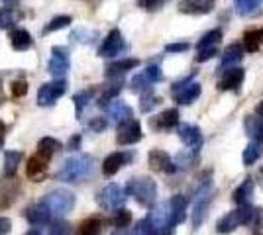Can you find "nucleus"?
Wrapping results in <instances>:
<instances>
[{"label":"nucleus","mask_w":263,"mask_h":235,"mask_svg":"<svg viewBox=\"0 0 263 235\" xmlns=\"http://www.w3.org/2000/svg\"><path fill=\"white\" fill-rule=\"evenodd\" d=\"M95 167H97L95 159L87 155V153L85 155L83 153L81 155H73L63 163L61 170L57 173V179L63 180V182H69V184H77V182L90 179L92 173H95Z\"/></svg>","instance_id":"1"},{"label":"nucleus","mask_w":263,"mask_h":235,"mask_svg":"<svg viewBox=\"0 0 263 235\" xmlns=\"http://www.w3.org/2000/svg\"><path fill=\"white\" fill-rule=\"evenodd\" d=\"M212 198H214V184L210 179V173H206L204 179L198 182L197 190H195V198H193V212H191L193 227H200L204 224Z\"/></svg>","instance_id":"2"},{"label":"nucleus","mask_w":263,"mask_h":235,"mask_svg":"<svg viewBox=\"0 0 263 235\" xmlns=\"http://www.w3.org/2000/svg\"><path fill=\"white\" fill-rule=\"evenodd\" d=\"M126 192L143 208H152L157 200V184L152 177H134L126 184Z\"/></svg>","instance_id":"3"},{"label":"nucleus","mask_w":263,"mask_h":235,"mask_svg":"<svg viewBox=\"0 0 263 235\" xmlns=\"http://www.w3.org/2000/svg\"><path fill=\"white\" fill-rule=\"evenodd\" d=\"M42 202L49 208V212H51L53 218H59V220H61L63 216L73 212L77 198H75V194H73V192L63 190V188H57V190L49 192Z\"/></svg>","instance_id":"4"},{"label":"nucleus","mask_w":263,"mask_h":235,"mask_svg":"<svg viewBox=\"0 0 263 235\" xmlns=\"http://www.w3.org/2000/svg\"><path fill=\"white\" fill-rule=\"evenodd\" d=\"M253 213V206H240L238 210H232L226 216H222L216 224V231L218 233H232L236 231L240 225H250V220H252Z\"/></svg>","instance_id":"5"},{"label":"nucleus","mask_w":263,"mask_h":235,"mask_svg":"<svg viewBox=\"0 0 263 235\" xmlns=\"http://www.w3.org/2000/svg\"><path fill=\"white\" fill-rule=\"evenodd\" d=\"M126 190L122 188L120 184L112 182V184H106L102 190L97 192V204L104 210H110V212H116L120 210L122 206L126 204Z\"/></svg>","instance_id":"6"},{"label":"nucleus","mask_w":263,"mask_h":235,"mask_svg":"<svg viewBox=\"0 0 263 235\" xmlns=\"http://www.w3.org/2000/svg\"><path fill=\"white\" fill-rule=\"evenodd\" d=\"M173 100L177 104H193V102L197 100L198 96H200V92H202V87H200V82H197L193 77L185 78V80H181V82H175L173 84Z\"/></svg>","instance_id":"7"},{"label":"nucleus","mask_w":263,"mask_h":235,"mask_svg":"<svg viewBox=\"0 0 263 235\" xmlns=\"http://www.w3.org/2000/svg\"><path fill=\"white\" fill-rule=\"evenodd\" d=\"M65 92H67V80L65 78H57V80H51V82L42 84V89L37 90L35 102H37V106L47 108V106H53L55 102L59 100Z\"/></svg>","instance_id":"8"},{"label":"nucleus","mask_w":263,"mask_h":235,"mask_svg":"<svg viewBox=\"0 0 263 235\" xmlns=\"http://www.w3.org/2000/svg\"><path fill=\"white\" fill-rule=\"evenodd\" d=\"M161 78H163V73H161L159 65H147L145 71L132 78L130 89L132 92H145V90H152V84L159 82Z\"/></svg>","instance_id":"9"},{"label":"nucleus","mask_w":263,"mask_h":235,"mask_svg":"<svg viewBox=\"0 0 263 235\" xmlns=\"http://www.w3.org/2000/svg\"><path fill=\"white\" fill-rule=\"evenodd\" d=\"M69 67H71V59L65 47H53L47 63V73L55 78H63L69 73Z\"/></svg>","instance_id":"10"},{"label":"nucleus","mask_w":263,"mask_h":235,"mask_svg":"<svg viewBox=\"0 0 263 235\" xmlns=\"http://www.w3.org/2000/svg\"><path fill=\"white\" fill-rule=\"evenodd\" d=\"M142 125L138 120H128V122H124L118 125V132H116V141L120 143V145H134V143H138V141H142Z\"/></svg>","instance_id":"11"},{"label":"nucleus","mask_w":263,"mask_h":235,"mask_svg":"<svg viewBox=\"0 0 263 235\" xmlns=\"http://www.w3.org/2000/svg\"><path fill=\"white\" fill-rule=\"evenodd\" d=\"M126 49V41L120 30H110L108 35L102 39V44L99 47L100 57H116L120 55L122 51Z\"/></svg>","instance_id":"12"},{"label":"nucleus","mask_w":263,"mask_h":235,"mask_svg":"<svg viewBox=\"0 0 263 235\" xmlns=\"http://www.w3.org/2000/svg\"><path fill=\"white\" fill-rule=\"evenodd\" d=\"M147 163H149V168L155 170V173H165V175H171L177 170L175 161L167 155L161 149H152L149 155H147Z\"/></svg>","instance_id":"13"},{"label":"nucleus","mask_w":263,"mask_h":235,"mask_svg":"<svg viewBox=\"0 0 263 235\" xmlns=\"http://www.w3.org/2000/svg\"><path fill=\"white\" fill-rule=\"evenodd\" d=\"M47 165H49V159L42 153H35L28 159V165H26V177L32 179L33 182H40L47 173Z\"/></svg>","instance_id":"14"},{"label":"nucleus","mask_w":263,"mask_h":235,"mask_svg":"<svg viewBox=\"0 0 263 235\" xmlns=\"http://www.w3.org/2000/svg\"><path fill=\"white\" fill-rule=\"evenodd\" d=\"M246 78V73L243 69L240 67H230L222 71V77L218 78V89L220 90H238L241 87Z\"/></svg>","instance_id":"15"},{"label":"nucleus","mask_w":263,"mask_h":235,"mask_svg":"<svg viewBox=\"0 0 263 235\" xmlns=\"http://www.w3.org/2000/svg\"><path fill=\"white\" fill-rule=\"evenodd\" d=\"M149 125L154 127L155 132H165V130H173L179 125V110L169 108L163 110L161 114H157L154 118H149Z\"/></svg>","instance_id":"16"},{"label":"nucleus","mask_w":263,"mask_h":235,"mask_svg":"<svg viewBox=\"0 0 263 235\" xmlns=\"http://www.w3.org/2000/svg\"><path fill=\"white\" fill-rule=\"evenodd\" d=\"M179 137H181L183 143H185L191 151H195V153L202 147V134H200V127H198V125H191V123L179 125Z\"/></svg>","instance_id":"17"},{"label":"nucleus","mask_w":263,"mask_h":235,"mask_svg":"<svg viewBox=\"0 0 263 235\" xmlns=\"http://www.w3.org/2000/svg\"><path fill=\"white\" fill-rule=\"evenodd\" d=\"M132 161L130 153H124V151H116V153H110L104 161H102V175L104 177H114L124 165H128Z\"/></svg>","instance_id":"18"},{"label":"nucleus","mask_w":263,"mask_h":235,"mask_svg":"<svg viewBox=\"0 0 263 235\" xmlns=\"http://www.w3.org/2000/svg\"><path fill=\"white\" fill-rule=\"evenodd\" d=\"M20 194V184L16 182V179H6L0 182V210L10 208L12 204L16 202Z\"/></svg>","instance_id":"19"},{"label":"nucleus","mask_w":263,"mask_h":235,"mask_svg":"<svg viewBox=\"0 0 263 235\" xmlns=\"http://www.w3.org/2000/svg\"><path fill=\"white\" fill-rule=\"evenodd\" d=\"M26 220H28L33 227H42V225H47L51 222V212H49V208L45 206L44 202L32 204V206L26 208Z\"/></svg>","instance_id":"20"},{"label":"nucleus","mask_w":263,"mask_h":235,"mask_svg":"<svg viewBox=\"0 0 263 235\" xmlns=\"http://www.w3.org/2000/svg\"><path fill=\"white\" fill-rule=\"evenodd\" d=\"M216 0H181L179 2V12L181 14H191V16H202L212 12Z\"/></svg>","instance_id":"21"},{"label":"nucleus","mask_w":263,"mask_h":235,"mask_svg":"<svg viewBox=\"0 0 263 235\" xmlns=\"http://www.w3.org/2000/svg\"><path fill=\"white\" fill-rule=\"evenodd\" d=\"M106 112H108V118L112 122L116 123V125H120V123L128 122L134 118V112H132V108L126 104V102L122 100H112L106 106Z\"/></svg>","instance_id":"22"},{"label":"nucleus","mask_w":263,"mask_h":235,"mask_svg":"<svg viewBox=\"0 0 263 235\" xmlns=\"http://www.w3.org/2000/svg\"><path fill=\"white\" fill-rule=\"evenodd\" d=\"M186 206L189 200L183 194H175L171 200H169V208H171V227L183 224L186 218Z\"/></svg>","instance_id":"23"},{"label":"nucleus","mask_w":263,"mask_h":235,"mask_svg":"<svg viewBox=\"0 0 263 235\" xmlns=\"http://www.w3.org/2000/svg\"><path fill=\"white\" fill-rule=\"evenodd\" d=\"M122 84H124V78L122 77H110V80L100 90V96H99L100 106H108V102L116 100V94L122 90Z\"/></svg>","instance_id":"24"},{"label":"nucleus","mask_w":263,"mask_h":235,"mask_svg":"<svg viewBox=\"0 0 263 235\" xmlns=\"http://www.w3.org/2000/svg\"><path fill=\"white\" fill-rule=\"evenodd\" d=\"M10 45L14 51H28L33 45V39L28 30L24 28H16L10 32Z\"/></svg>","instance_id":"25"},{"label":"nucleus","mask_w":263,"mask_h":235,"mask_svg":"<svg viewBox=\"0 0 263 235\" xmlns=\"http://www.w3.org/2000/svg\"><path fill=\"white\" fill-rule=\"evenodd\" d=\"M138 65H140V59H134V57H128V59H118V61L110 63L108 67H106V75H108V77H122L124 73L134 71Z\"/></svg>","instance_id":"26"},{"label":"nucleus","mask_w":263,"mask_h":235,"mask_svg":"<svg viewBox=\"0 0 263 235\" xmlns=\"http://www.w3.org/2000/svg\"><path fill=\"white\" fill-rule=\"evenodd\" d=\"M253 188H255V184H253V179H246L240 184V186L234 190V194H232V200L236 202L238 206H248V204L252 202Z\"/></svg>","instance_id":"27"},{"label":"nucleus","mask_w":263,"mask_h":235,"mask_svg":"<svg viewBox=\"0 0 263 235\" xmlns=\"http://www.w3.org/2000/svg\"><path fill=\"white\" fill-rule=\"evenodd\" d=\"M246 53V49H243V45L240 44H232L228 45L226 49H224V53H222V63H220V71H224L226 67H232L234 63H238L241 61V57Z\"/></svg>","instance_id":"28"},{"label":"nucleus","mask_w":263,"mask_h":235,"mask_svg":"<svg viewBox=\"0 0 263 235\" xmlns=\"http://www.w3.org/2000/svg\"><path fill=\"white\" fill-rule=\"evenodd\" d=\"M102 227H104V220H100L97 216H90L79 224L77 235H102Z\"/></svg>","instance_id":"29"},{"label":"nucleus","mask_w":263,"mask_h":235,"mask_svg":"<svg viewBox=\"0 0 263 235\" xmlns=\"http://www.w3.org/2000/svg\"><path fill=\"white\" fill-rule=\"evenodd\" d=\"M95 96H97V89H95V87H90V89H87V90H81V92H77V94L73 96V102H75V114H77L79 120H81V116H83V112H85V108L92 102Z\"/></svg>","instance_id":"30"},{"label":"nucleus","mask_w":263,"mask_h":235,"mask_svg":"<svg viewBox=\"0 0 263 235\" xmlns=\"http://www.w3.org/2000/svg\"><path fill=\"white\" fill-rule=\"evenodd\" d=\"M263 45V28H255V30H248L243 34V49L248 53H255Z\"/></svg>","instance_id":"31"},{"label":"nucleus","mask_w":263,"mask_h":235,"mask_svg":"<svg viewBox=\"0 0 263 235\" xmlns=\"http://www.w3.org/2000/svg\"><path fill=\"white\" fill-rule=\"evenodd\" d=\"M220 41H222V30L216 28V30H210L206 34L198 39L197 44V51H206V49H218Z\"/></svg>","instance_id":"32"},{"label":"nucleus","mask_w":263,"mask_h":235,"mask_svg":"<svg viewBox=\"0 0 263 235\" xmlns=\"http://www.w3.org/2000/svg\"><path fill=\"white\" fill-rule=\"evenodd\" d=\"M22 163V153L20 151H6L4 153V177L6 179H14L16 177V170Z\"/></svg>","instance_id":"33"},{"label":"nucleus","mask_w":263,"mask_h":235,"mask_svg":"<svg viewBox=\"0 0 263 235\" xmlns=\"http://www.w3.org/2000/svg\"><path fill=\"white\" fill-rule=\"evenodd\" d=\"M22 20V12L16 8H0V30H12Z\"/></svg>","instance_id":"34"},{"label":"nucleus","mask_w":263,"mask_h":235,"mask_svg":"<svg viewBox=\"0 0 263 235\" xmlns=\"http://www.w3.org/2000/svg\"><path fill=\"white\" fill-rule=\"evenodd\" d=\"M59 151H61V141L55 139V137H42L40 143H37V153L45 155L47 159H51Z\"/></svg>","instance_id":"35"},{"label":"nucleus","mask_w":263,"mask_h":235,"mask_svg":"<svg viewBox=\"0 0 263 235\" xmlns=\"http://www.w3.org/2000/svg\"><path fill=\"white\" fill-rule=\"evenodd\" d=\"M259 157H261V143H259V141H252V143H248L246 149H243L241 161H243L246 167H252V165L257 163Z\"/></svg>","instance_id":"36"},{"label":"nucleus","mask_w":263,"mask_h":235,"mask_svg":"<svg viewBox=\"0 0 263 235\" xmlns=\"http://www.w3.org/2000/svg\"><path fill=\"white\" fill-rule=\"evenodd\" d=\"M159 104H161V96H157L154 90H145V92H142L140 110H142L143 114H149L155 106H159Z\"/></svg>","instance_id":"37"},{"label":"nucleus","mask_w":263,"mask_h":235,"mask_svg":"<svg viewBox=\"0 0 263 235\" xmlns=\"http://www.w3.org/2000/svg\"><path fill=\"white\" fill-rule=\"evenodd\" d=\"M71 22H73V18H71V16H55L53 20H49V22L45 24L44 35H49V34H53V32H59V30L67 28Z\"/></svg>","instance_id":"38"},{"label":"nucleus","mask_w":263,"mask_h":235,"mask_svg":"<svg viewBox=\"0 0 263 235\" xmlns=\"http://www.w3.org/2000/svg\"><path fill=\"white\" fill-rule=\"evenodd\" d=\"M261 0H236V12L238 16H252L253 12L259 8Z\"/></svg>","instance_id":"39"},{"label":"nucleus","mask_w":263,"mask_h":235,"mask_svg":"<svg viewBox=\"0 0 263 235\" xmlns=\"http://www.w3.org/2000/svg\"><path fill=\"white\" fill-rule=\"evenodd\" d=\"M130 222H132V213L128 212V210H124V208L116 210L114 218H112V225H114V227H118V229L128 227V225H130Z\"/></svg>","instance_id":"40"},{"label":"nucleus","mask_w":263,"mask_h":235,"mask_svg":"<svg viewBox=\"0 0 263 235\" xmlns=\"http://www.w3.org/2000/svg\"><path fill=\"white\" fill-rule=\"evenodd\" d=\"M49 235H73L71 233V225L63 222V220H57L49 225Z\"/></svg>","instance_id":"41"},{"label":"nucleus","mask_w":263,"mask_h":235,"mask_svg":"<svg viewBox=\"0 0 263 235\" xmlns=\"http://www.w3.org/2000/svg\"><path fill=\"white\" fill-rule=\"evenodd\" d=\"M10 89H12V96H14V98H24V96L28 94V82L22 80V78H20V80H14Z\"/></svg>","instance_id":"42"},{"label":"nucleus","mask_w":263,"mask_h":235,"mask_svg":"<svg viewBox=\"0 0 263 235\" xmlns=\"http://www.w3.org/2000/svg\"><path fill=\"white\" fill-rule=\"evenodd\" d=\"M167 2H169V0H138V4L147 12L159 10V8H161L163 4H167Z\"/></svg>","instance_id":"43"},{"label":"nucleus","mask_w":263,"mask_h":235,"mask_svg":"<svg viewBox=\"0 0 263 235\" xmlns=\"http://www.w3.org/2000/svg\"><path fill=\"white\" fill-rule=\"evenodd\" d=\"M193 159H195V151H191V153H181L175 161L177 168H189L193 165Z\"/></svg>","instance_id":"44"},{"label":"nucleus","mask_w":263,"mask_h":235,"mask_svg":"<svg viewBox=\"0 0 263 235\" xmlns=\"http://www.w3.org/2000/svg\"><path fill=\"white\" fill-rule=\"evenodd\" d=\"M106 125H108L106 118H92V120L88 122V127H90L92 132H97V134L104 132V130H106Z\"/></svg>","instance_id":"45"},{"label":"nucleus","mask_w":263,"mask_h":235,"mask_svg":"<svg viewBox=\"0 0 263 235\" xmlns=\"http://www.w3.org/2000/svg\"><path fill=\"white\" fill-rule=\"evenodd\" d=\"M191 45L186 44V41H181V44H169L165 45V51L167 53H183V51H186Z\"/></svg>","instance_id":"46"},{"label":"nucleus","mask_w":263,"mask_h":235,"mask_svg":"<svg viewBox=\"0 0 263 235\" xmlns=\"http://www.w3.org/2000/svg\"><path fill=\"white\" fill-rule=\"evenodd\" d=\"M12 231V220L0 216V235H8Z\"/></svg>","instance_id":"47"},{"label":"nucleus","mask_w":263,"mask_h":235,"mask_svg":"<svg viewBox=\"0 0 263 235\" xmlns=\"http://www.w3.org/2000/svg\"><path fill=\"white\" fill-rule=\"evenodd\" d=\"M79 143H81V135H73V139L67 143V147H69L71 151H75V149H79Z\"/></svg>","instance_id":"48"},{"label":"nucleus","mask_w":263,"mask_h":235,"mask_svg":"<svg viewBox=\"0 0 263 235\" xmlns=\"http://www.w3.org/2000/svg\"><path fill=\"white\" fill-rule=\"evenodd\" d=\"M253 141H259V143H263V118H259V132H257V137H255Z\"/></svg>","instance_id":"49"},{"label":"nucleus","mask_w":263,"mask_h":235,"mask_svg":"<svg viewBox=\"0 0 263 235\" xmlns=\"http://www.w3.org/2000/svg\"><path fill=\"white\" fill-rule=\"evenodd\" d=\"M255 116H259V118H263V100L255 106Z\"/></svg>","instance_id":"50"},{"label":"nucleus","mask_w":263,"mask_h":235,"mask_svg":"<svg viewBox=\"0 0 263 235\" xmlns=\"http://www.w3.org/2000/svg\"><path fill=\"white\" fill-rule=\"evenodd\" d=\"M26 235H42V229H40V227H32Z\"/></svg>","instance_id":"51"},{"label":"nucleus","mask_w":263,"mask_h":235,"mask_svg":"<svg viewBox=\"0 0 263 235\" xmlns=\"http://www.w3.org/2000/svg\"><path fill=\"white\" fill-rule=\"evenodd\" d=\"M2 2H6V4H14V2H18V0H2Z\"/></svg>","instance_id":"52"},{"label":"nucleus","mask_w":263,"mask_h":235,"mask_svg":"<svg viewBox=\"0 0 263 235\" xmlns=\"http://www.w3.org/2000/svg\"><path fill=\"white\" fill-rule=\"evenodd\" d=\"M253 235H261V233H253Z\"/></svg>","instance_id":"53"}]
</instances>
